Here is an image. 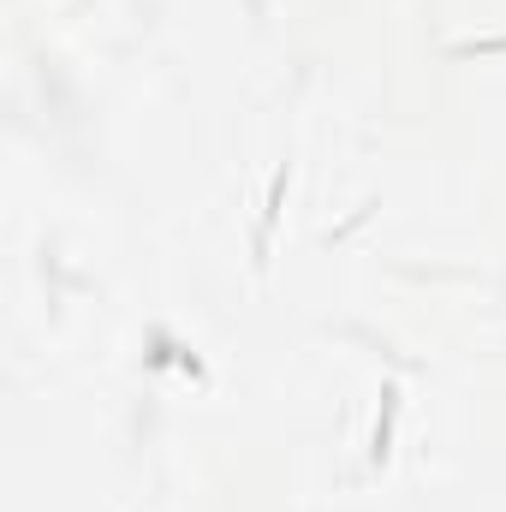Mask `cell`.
Here are the masks:
<instances>
[{
  "mask_svg": "<svg viewBox=\"0 0 506 512\" xmlns=\"http://www.w3.org/2000/svg\"><path fill=\"white\" fill-rule=\"evenodd\" d=\"M280 203H286V167H280L274 185H268V209H262V239H256V251H268V233H274V221H280Z\"/></svg>",
  "mask_w": 506,
  "mask_h": 512,
  "instance_id": "cell-2",
  "label": "cell"
},
{
  "mask_svg": "<svg viewBox=\"0 0 506 512\" xmlns=\"http://www.w3.org/2000/svg\"><path fill=\"white\" fill-rule=\"evenodd\" d=\"M393 411H399V387L387 382V387H381V417H376V435H370V465H387V453H393Z\"/></svg>",
  "mask_w": 506,
  "mask_h": 512,
  "instance_id": "cell-1",
  "label": "cell"
}]
</instances>
